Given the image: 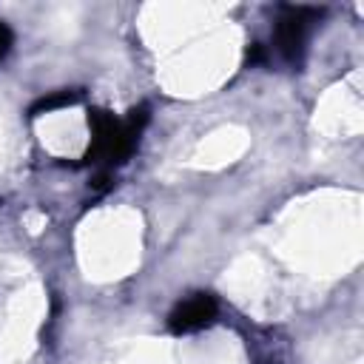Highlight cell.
Masks as SVG:
<instances>
[{"label":"cell","instance_id":"1","mask_svg":"<svg viewBox=\"0 0 364 364\" xmlns=\"http://www.w3.org/2000/svg\"><path fill=\"white\" fill-rule=\"evenodd\" d=\"M213 318H216V299L208 293H196L173 307V313L168 316V327L173 333H193L208 327Z\"/></svg>","mask_w":364,"mask_h":364},{"label":"cell","instance_id":"2","mask_svg":"<svg viewBox=\"0 0 364 364\" xmlns=\"http://www.w3.org/2000/svg\"><path fill=\"white\" fill-rule=\"evenodd\" d=\"M313 20L310 9H284V14L276 23V43L279 51L287 60H299L301 48H304V37H307V26Z\"/></svg>","mask_w":364,"mask_h":364},{"label":"cell","instance_id":"3","mask_svg":"<svg viewBox=\"0 0 364 364\" xmlns=\"http://www.w3.org/2000/svg\"><path fill=\"white\" fill-rule=\"evenodd\" d=\"M71 102H77V94H74V91L48 94V97H43V100H37V102L31 105V117H37V114H43V111H54V108H60V105H71Z\"/></svg>","mask_w":364,"mask_h":364}]
</instances>
